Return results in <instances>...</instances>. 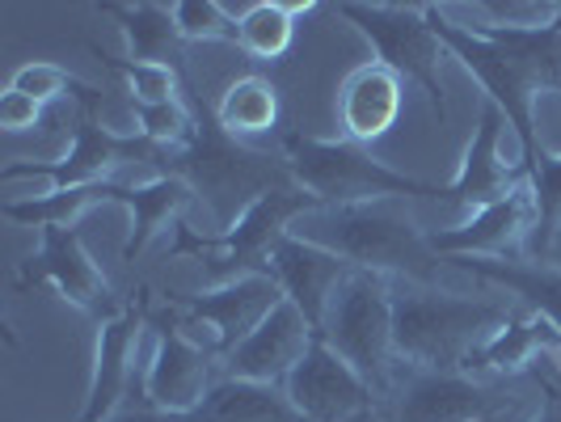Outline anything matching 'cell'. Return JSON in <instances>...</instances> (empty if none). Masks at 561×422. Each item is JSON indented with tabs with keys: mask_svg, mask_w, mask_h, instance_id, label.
Listing matches in <instances>:
<instances>
[{
	"mask_svg": "<svg viewBox=\"0 0 561 422\" xmlns=\"http://www.w3.org/2000/svg\"><path fill=\"white\" fill-rule=\"evenodd\" d=\"M111 13L123 18V34L136 64H169L182 38L169 4H111Z\"/></svg>",
	"mask_w": 561,
	"mask_h": 422,
	"instance_id": "cell-26",
	"label": "cell"
},
{
	"mask_svg": "<svg viewBox=\"0 0 561 422\" xmlns=\"http://www.w3.org/2000/svg\"><path fill=\"white\" fill-rule=\"evenodd\" d=\"M533 422H561V380H540V410Z\"/></svg>",
	"mask_w": 561,
	"mask_h": 422,
	"instance_id": "cell-33",
	"label": "cell"
},
{
	"mask_svg": "<svg viewBox=\"0 0 561 422\" xmlns=\"http://www.w3.org/2000/svg\"><path fill=\"white\" fill-rule=\"evenodd\" d=\"M9 89L26 93V98L43 102V106L56 102V98H64V93H72V89H77V93H89V89H84L77 77H68L59 64H43V59H38V64H26V68H18Z\"/></svg>",
	"mask_w": 561,
	"mask_h": 422,
	"instance_id": "cell-31",
	"label": "cell"
},
{
	"mask_svg": "<svg viewBox=\"0 0 561 422\" xmlns=\"http://www.w3.org/2000/svg\"><path fill=\"white\" fill-rule=\"evenodd\" d=\"M283 166L300 191H309L321 207L367 203V198H444L439 186L405 178L364 152L351 140H312V136H283Z\"/></svg>",
	"mask_w": 561,
	"mask_h": 422,
	"instance_id": "cell-4",
	"label": "cell"
},
{
	"mask_svg": "<svg viewBox=\"0 0 561 422\" xmlns=\"http://www.w3.org/2000/svg\"><path fill=\"white\" fill-rule=\"evenodd\" d=\"M178 422H305L283 389L271 385H250V380H232L225 376L211 394L203 397V406L182 414Z\"/></svg>",
	"mask_w": 561,
	"mask_h": 422,
	"instance_id": "cell-22",
	"label": "cell"
},
{
	"mask_svg": "<svg viewBox=\"0 0 561 422\" xmlns=\"http://www.w3.org/2000/svg\"><path fill=\"white\" fill-rule=\"evenodd\" d=\"M123 77H127V98L136 106H165V102H178V93H182L173 64H136V59H123Z\"/></svg>",
	"mask_w": 561,
	"mask_h": 422,
	"instance_id": "cell-30",
	"label": "cell"
},
{
	"mask_svg": "<svg viewBox=\"0 0 561 422\" xmlns=\"http://www.w3.org/2000/svg\"><path fill=\"white\" fill-rule=\"evenodd\" d=\"M426 18L444 38L451 56L460 59L515 127L524 161L540 152L533 123V102L540 93H561V18L545 30H499V26H460L439 4H426Z\"/></svg>",
	"mask_w": 561,
	"mask_h": 422,
	"instance_id": "cell-1",
	"label": "cell"
},
{
	"mask_svg": "<svg viewBox=\"0 0 561 422\" xmlns=\"http://www.w3.org/2000/svg\"><path fill=\"white\" fill-rule=\"evenodd\" d=\"M216 123L225 127L228 136H257V132H271L279 123V93L266 77H241L225 89L220 98V111Z\"/></svg>",
	"mask_w": 561,
	"mask_h": 422,
	"instance_id": "cell-24",
	"label": "cell"
},
{
	"mask_svg": "<svg viewBox=\"0 0 561 422\" xmlns=\"http://www.w3.org/2000/svg\"><path fill=\"white\" fill-rule=\"evenodd\" d=\"M283 287L271 271H257V275H237V280H225L216 292H203V296H191V317L203 321V330H211V346L216 355H232L245 338L279 309Z\"/></svg>",
	"mask_w": 561,
	"mask_h": 422,
	"instance_id": "cell-13",
	"label": "cell"
},
{
	"mask_svg": "<svg viewBox=\"0 0 561 422\" xmlns=\"http://www.w3.org/2000/svg\"><path fill=\"white\" fill-rule=\"evenodd\" d=\"M296 13H309L300 0H257L241 9V52L253 59H279L291 47Z\"/></svg>",
	"mask_w": 561,
	"mask_h": 422,
	"instance_id": "cell-25",
	"label": "cell"
},
{
	"mask_svg": "<svg viewBox=\"0 0 561 422\" xmlns=\"http://www.w3.org/2000/svg\"><path fill=\"white\" fill-rule=\"evenodd\" d=\"M38 118H43V102H34V98L18 93V89H4V98H0V127H4L9 136L34 132Z\"/></svg>",
	"mask_w": 561,
	"mask_h": 422,
	"instance_id": "cell-32",
	"label": "cell"
},
{
	"mask_svg": "<svg viewBox=\"0 0 561 422\" xmlns=\"http://www.w3.org/2000/svg\"><path fill=\"white\" fill-rule=\"evenodd\" d=\"M173 173L203 195L228 228L245 216V207L271 191L296 186L283 161H271L237 144L220 123H198V136L191 148L173 152Z\"/></svg>",
	"mask_w": 561,
	"mask_h": 422,
	"instance_id": "cell-6",
	"label": "cell"
},
{
	"mask_svg": "<svg viewBox=\"0 0 561 422\" xmlns=\"http://www.w3.org/2000/svg\"><path fill=\"white\" fill-rule=\"evenodd\" d=\"M401 77L393 68H385L380 59H371L364 68H355L342 93H337V114H342V132L351 144L380 140L397 118H401Z\"/></svg>",
	"mask_w": 561,
	"mask_h": 422,
	"instance_id": "cell-19",
	"label": "cell"
},
{
	"mask_svg": "<svg viewBox=\"0 0 561 422\" xmlns=\"http://www.w3.org/2000/svg\"><path fill=\"white\" fill-rule=\"evenodd\" d=\"M283 394L305 422H351L376 410L371 385L321 338H312L305 360L291 367Z\"/></svg>",
	"mask_w": 561,
	"mask_h": 422,
	"instance_id": "cell-11",
	"label": "cell"
},
{
	"mask_svg": "<svg viewBox=\"0 0 561 422\" xmlns=\"http://www.w3.org/2000/svg\"><path fill=\"white\" fill-rule=\"evenodd\" d=\"M216 380V346H203L191 330H165L152 342V355L144 364V401L157 414H191L203 406Z\"/></svg>",
	"mask_w": 561,
	"mask_h": 422,
	"instance_id": "cell-12",
	"label": "cell"
},
{
	"mask_svg": "<svg viewBox=\"0 0 561 422\" xmlns=\"http://www.w3.org/2000/svg\"><path fill=\"white\" fill-rule=\"evenodd\" d=\"M351 271L355 266L346 258L321 250V246H312V241L296 237V232H287L275 246V253H271V275L279 280L283 296L309 317L312 330H321V317H325L330 300H334L337 283L346 280Z\"/></svg>",
	"mask_w": 561,
	"mask_h": 422,
	"instance_id": "cell-16",
	"label": "cell"
},
{
	"mask_svg": "<svg viewBox=\"0 0 561 422\" xmlns=\"http://www.w3.org/2000/svg\"><path fill=\"white\" fill-rule=\"evenodd\" d=\"M456 266L473 271L485 283H499L511 296H519L524 305L540 317H549L561 330V266L553 262H499V258H451Z\"/></svg>",
	"mask_w": 561,
	"mask_h": 422,
	"instance_id": "cell-21",
	"label": "cell"
},
{
	"mask_svg": "<svg viewBox=\"0 0 561 422\" xmlns=\"http://www.w3.org/2000/svg\"><path fill=\"white\" fill-rule=\"evenodd\" d=\"M195 198V191L178 178V173H165V178H152V182H140V186H123V198H118V207L131 216V237H127V246L123 253L127 258H136V253L161 232V228L186 207Z\"/></svg>",
	"mask_w": 561,
	"mask_h": 422,
	"instance_id": "cell-23",
	"label": "cell"
},
{
	"mask_svg": "<svg viewBox=\"0 0 561 422\" xmlns=\"http://www.w3.org/2000/svg\"><path fill=\"white\" fill-rule=\"evenodd\" d=\"M540 401L494 389L469 372H410L393 385L389 422H533Z\"/></svg>",
	"mask_w": 561,
	"mask_h": 422,
	"instance_id": "cell-8",
	"label": "cell"
},
{
	"mask_svg": "<svg viewBox=\"0 0 561 422\" xmlns=\"http://www.w3.org/2000/svg\"><path fill=\"white\" fill-rule=\"evenodd\" d=\"M317 338L325 346H334L337 355L364 376L371 394H389L397 385L393 283H389V275L355 266L346 280L337 283Z\"/></svg>",
	"mask_w": 561,
	"mask_h": 422,
	"instance_id": "cell-5",
	"label": "cell"
},
{
	"mask_svg": "<svg viewBox=\"0 0 561 422\" xmlns=\"http://www.w3.org/2000/svg\"><path fill=\"white\" fill-rule=\"evenodd\" d=\"M545 355H561V330L540 317V312H528V317H511L499 334L485 342V351L478 355L473 372H499V376H519L528 372L536 360ZM469 372V376H473Z\"/></svg>",
	"mask_w": 561,
	"mask_h": 422,
	"instance_id": "cell-20",
	"label": "cell"
},
{
	"mask_svg": "<svg viewBox=\"0 0 561 422\" xmlns=\"http://www.w3.org/2000/svg\"><path fill=\"white\" fill-rule=\"evenodd\" d=\"M506 114L485 102L478 118V132L465 148V161H460V173L451 178V186L444 191V203H460L469 212H481V207H494L499 198H506L519 182H524V166H506L499 157V140H503Z\"/></svg>",
	"mask_w": 561,
	"mask_h": 422,
	"instance_id": "cell-15",
	"label": "cell"
},
{
	"mask_svg": "<svg viewBox=\"0 0 561 422\" xmlns=\"http://www.w3.org/2000/svg\"><path fill=\"white\" fill-rule=\"evenodd\" d=\"M351 422H389V414H385V410H367V414H359V419H351Z\"/></svg>",
	"mask_w": 561,
	"mask_h": 422,
	"instance_id": "cell-35",
	"label": "cell"
},
{
	"mask_svg": "<svg viewBox=\"0 0 561 422\" xmlns=\"http://www.w3.org/2000/svg\"><path fill=\"white\" fill-rule=\"evenodd\" d=\"M511 321V309L485 296H451L426 283L393 292L397 364L410 372H473L485 342Z\"/></svg>",
	"mask_w": 561,
	"mask_h": 422,
	"instance_id": "cell-3",
	"label": "cell"
},
{
	"mask_svg": "<svg viewBox=\"0 0 561 422\" xmlns=\"http://www.w3.org/2000/svg\"><path fill=\"white\" fill-rule=\"evenodd\" d=\"M140 317L136 312H114L98 326V346H93V376H89V401H84L81 422H111L123 406L136 376V355H140Z\"/></svg>",
	"mask_w": 561,
	"mask_h": 422,
	"instance_id": "cell-17",
	"label": "cell"
},
{
	"mask_svg": "<svg viewBox=\"0 0 561 422\" xmlns=\"http://www.w3.org/2000/svg\"><path fill=\"white\" fill-rule=\"evenodd\" d=\"M169 9L178 34L191 43H241V18H232L216 0H178Z\"/></svg>",
	"mask_w": 561,
	"mask_h": 422,
	"instance_id": "cell-28",
	"label": "cell"
},
{
	"mask_svg": "<svg viewBox=\"0 0 561 422\" xmlns=\"http://www.w3.org/2000/svg\"><path fill=\"white\" fill-rule=\"evenodd\" d=\"M291 232L376 275H410L414 283H426L439 266V253L431 250V232L414 220L405 198L312 207L291 225Z\"/></svg>",
	"mask_w": 561,
	"mask_h": 422,
	"instance_id": "cell-2",
	"label": "cell"
},
{
	"mask_svg": "<svg viewBox=\"0 0 561 422\" xmlns=\"http://www.w3.org/2000/svg\"><path fill=\"white\" fill-rule=\"evenodd\" d=\"M346 22L364 30L385 68H393L401 81H414L431 98L439 123L448 118V93H444V59L451 56L444 38L435 34L426 4H342Z\"/></svg>",
	"mask_w": 561,
	"mask_h": 422,
	"instance_id": "cell-7",
	"label": "cell"
},
{
	"mask_svg": "<svg viewBox=\"0 0 561 422\" xmlns=\"http://www.w3.org/2000/svg\"><path fill=\"white\" fill-rule=\"evenodd\" d=\"M536 195V232H533V253L536 262H545V253L553 250L561 237V152L540 148L536 157L519 161Z\"/></svg>",
	"mask_w": 561,
	"mask_h": 422,
	"instance_id": "cell-27",
	"label": "cell"
},
{
	"mask_svg": "<svg viewBox=\"0 0 561 422\" xmlns=\"http://www.w3.org/2000/svg\"><path fill=\"white\" fill-rule=\"evenodd\" d=\"M312 338H317V330L309 326V317L296 309L291 300H283L279 309L271 312L232 355H225V367H228L225 376L283 389L287 376H291V367L300 364L305 351L312 346Z\"/></svg>",
	"mask_w": 561,
	"mask_h": 422,
	"instance_id": "cell-14",
	"label": "cell"
},
{
	"mask_svg": "<svg viewBox=\"0 0 561 422\" xmlns=\"http://www.w3.org/2000/svg\"><path fill=\"white\" fill-rule=\"evenodd\" d=\"M30 271L51 283L68 305L84 312H111V283L98 271L93 253L84 250L77 228H43V246H38V258L30 262Z\"/></svg>",
	"mask_w": 561,
	"mask_h": 422,
	"instance_id": "cell-18",
	"label": "cell"
},
{
	"mask_svg": "<svg viewBox=\"0 0 561 422\" xmlns=\"http://www.w3.org/2000/svg\"><path fill=\"white\" fill-rule=\"evenodd\" d=\"M536 232V195L533 182H524L499 198L494 207L473 212L465 225L431 232V250L439 258H499V262H528Z\"/></svg>",
	"mask_w": 561,
	"mask_h": 422,
	"instance_id": "cell-10",
	"label": "cell"
},
{
	"mask_svg": "<svg viewBox=\"0 0 561 422\" xmlns=\"http://www.w3.org/2000/svg\"><path fill=\"white\" fill-rule=\"evenodd\" d=\"M136 127H140L144 140L165 148V152H182V148H191L198 136L195 114L182 106V98H178V102H165V106H136Z\"/></svg>",
	"mask_w": 561,
	"mask_h": 422,
	"instance_id": "cell-29",
	"label": "cell"
},
{
	"mask_svg": "<svg viewBox=\"0 0 561 422\" xmlns=\"http://www.w3.org/2000/svg\"><path fill=\"white\" fill-rule=\"evenodd\" d=\"M558 364H561V355H558Z\"/></svg>",
	"mask_w": 561,
	"mask_h": 422,
	"instance_id": "cell-36",
	"label": "cell"
},
{
	"mask_svg": "<svg viewBox=\"0 0 561 422\" xmlns=\"http://www.w3.org/2000/svg\"><path fill=\"white\" fill-rule=\"evenodd\" d=\"M111 422H178L173 414H157V410H127V414H114Z\"/></svg>",
	"mask_w": 561,
	"mask_h": 422,
	"instance_id": "cell-34",
	"label": "cell"
},
{
	"mask_svg": "<svg viewBox=\"0 0 561 422\" xmlns=\"http://www.w3.org/2000/svg\"><path fill=\"white\" fill-rule=\"evenodd\" d=\"M312 207H321V203H317L309 191L283 186V191H271V195H262L257 203H250L245 216L232 228H225L220 237H211V241L186 237L182 246H191V250H211L216 262H225L228 271H232V280H237V275H257V271H271L275 246H279L283 237L291 232V225H296L305 212H312Z\"/></svg>",
	"mask_w": 561,
	"mask_h": 422,
	"instance_id": "cell-9",
	"label": "cell"
}]
</instances>
